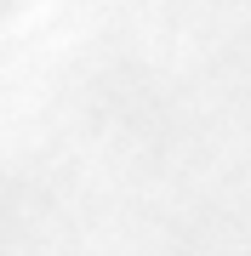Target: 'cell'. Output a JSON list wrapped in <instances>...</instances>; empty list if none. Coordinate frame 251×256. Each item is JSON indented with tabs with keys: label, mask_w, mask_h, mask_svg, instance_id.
<instances>
[]
</instances>
